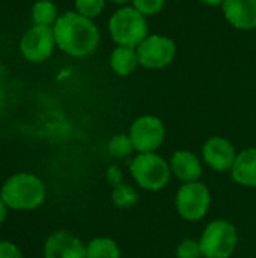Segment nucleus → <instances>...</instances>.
<instances>
[{
  "mask_svg": "<svg viewBox=\"0 0 256 258\" xmlns=\"http://www.w3.org/2000/svg\"><path fill=\"white\" fill-rule=\"evenodd\" d=\"M57 18V6L51 0H38L32 6V21L35 26L53 27Z\"/></svg>",
  "mask_w": 256,
  "mask_h": 258,
  "instance_id": "nucleus-17",
  "label": "nucleus"
},
{
  "mask_svg": "<svg viewBox=\"0 0 256 258\" xmlns=\"http://www.w3.org/2000/svg\"><path fill=\"white\" fill-rule=\"evenodd\" d=\"M128 136L136 153H157L166 138L163 121L155 115H142L133 121Z\"/></svg>",
  "mask_w": 256,
  "mask_h": 258,
  "instance_id": "nucleus-8",
  "label": "nucleus"
},
{
  "mask_svg": "<svg viewBox=\"0 0 256 258\" xmlns=\"http://www.w3.org/2000/svg\"><path fill=\"white\" fill-rule=\"evenodd\" d=\"M56 45L72 57H86L92 54L100 44V30L94 20L68 11L59 15L53 26Z\"/></svg>",
  "mask_w": 256,
  "mask_h": 258,
  "instance_id": "nucleus-1",
  "label": "nucleus"
},
{
  "mask_svg": "<svg viewBox=\"0 0 256 258\" xmlns=\"http://www.w3.org/2000/svg\"><path fill=\"white\" fill-rule=\"evenodd\" d=\"M137 201H139V194L131 184L121 183L113 187L112 203L115 207H118L121 210H128V209L134 207L137 204Z\"/></svg>",
  "mask_w": 256,
  "mask_h": 258,
  "instance_id": "nucleus-18",
  "label": "nucleus"
},
{
  "mask_svg": "<svg viewBox=\"0 0 256 258\" xmlns=\"http://www.w3.org/2000/svg\"><path fill=\"white\" fill-rule=\"evenodd\" d=\"M231 177L243 187H256V147L246 148L237 154L235 163L231 169Z\"/></svg>",
  "mask_w": 256,
  "mask_h": 258,
  "instance_id": "nucleus-14",
  "label": "nucleus"
},
{
  "mask_svg": "<svg viewBox=\"0 0 256 258\" xmlns=\"http://www.w3.org/2000/svg\"><path fill=\"white\" fill-rule=\"evenodd\" d=\"M107 150H109V154L113 157V159H128L133 153H134V147L131 144V139L128 136V133H119V135H115L110 141H109V145H107Z\"/></svg>",
  "mask_w": 256,
  "mask_h": 258,
  "instance_id": "nucleus-19",
  "label": "nucleus"
},
{
  "mask_svg": "<svg viewBox=\"0 0 256 258\" xmlns=\"http://www.w3.org/2000/svg\"><path fill=\"white\" fill-rule=\"evenodd\" d=\"M238 243V233L232 222L214 219L204 228L199 245L204 258H231Z\"/></svg>",
  "mask_w": 256,
  "mask_h": 258,
  "instance_id": "nucleus-5",
  "label": "nucleus"
},
{
  "mask_svg": "<svg viewBox=\"0 0 256 258\" xmlns=\"http://www.w3.org/2000/svg\"><path fill=\"white\" fill-rule=\"evenodd\" d=\"M211 206V192L202 181L184 183L175 195V209L187 222L204 219Z\"/></svg>",
  "mask_w": 256,
  "mask_h": 258,
  "instance_id": "nucleus-6",
  "label": "nucleus"
},
{
  "mask_svg": "<svg viewBox=\"0 0 256 258\" xmlns=\"http://www.w3.org/2000/svg\"><path fill=\"white\" fill-rule=\"evenodd\" d=\"M237 154L234 144L223 136H211L202 145V162L216 172H231Z\"/></svg>",
  "mask_w": 256,
  "mask_h": 258,
  "instance_id": "nucleus-10",
  "label": "nucleus"
},
{
  "mask_svg": "<svg viewBox=\"0 0 256 258\" xmlns=\"http://www.w3.org/2000/svg\"><path fill=\"white\" fill-rule=\"evenodd\" d=\"M6 216H8V206L5 204V201L0 197V225L6 221Z\"/></svg>",
  "mask_w": 256,
  "mask_h": 258,
  "instance_id": "nucleus-25",
  "label": "nucleus"
},
{
  "mask_svg": "<svg viewBox=\"0 0 256 258\" xmlns=\"http://www.w3.org/2000/svg\"><path fill=\"white\" fill-rule=\"evenodd\" d=\"M164 5H166V0H131V6H134L146 18L161 12Z\"/></svg>",
  "mask_w": 256,
  "mask_h": 258,
  "instance_id": "nucleus-22",
  "label": "nucleus"
},
{
  "mask_svg": "<svg viewBox=\"0 0 256 258\" xmlns=\"http://www.w3.org/2000/svg\"><path fill=\"white\" fill-rule=\"evenodd\" d=\"M148 20L134 6H122L109 20V33L116 45L137 48L149 35Z\"/></svg>",
  "mask_w": 256,
  "mask_h": 258,
  "instance_id": "nucleus-4",
  "label": "nucleus"
},
{
  "mask_svg": "<svg viewBox=\"0 0 256 258\" xmlns=\"http://www.w3.org/2000/svg\"><path fill=\"white\" fill-rule=\"evenodd\" d=\"M134 183L146 192L163 190L172 177L169 160L158 153H137L128 165Z\"/></svg>",
  "mask_w": 256,
  "mask_h": 258,
  "instance_id": "nucleus-3",
  "label": "nucleus"
},
{
  "mask_svg": "<svg viewBox=\"0 0 256 258\" xmlns=\"http://www.w3.org/2000/svg\"><path fill=\"white\" fill-rule=\"evenodd\" d=\"M86 258H121V249L110 237H95L86 245Z\"/></svg>",
  "mask_w": 256,
  "mask_h": 258,
  "instance_id": "nucleus-16",
  "label": "nucleus"
},
{
  "mask_svg": "<svg viewBox=\"0 0 256 258\" xmlns=\"http://www.w3.org/2000/svg\"><path fill=\"white\" fill-rule=\"evenodd\" d=\"M74 6H75V12L94 20L104 11L106 0H75Z\"/></svg>",
  "mask_w": 256,
  "mask_h": 258,
  "instance_id": "nucleus-20",
  "label": "nucleus"
},
{
  "mask_svg": "<svg viewBox=\"0 0 256 258\" xmlns=\"http://www.w3.org/2000/svg\"><path fill=\"white\" fill-rule=\"evenodd\" d=\"M170 171L172 175L184 183H193L199 181L204 174L202 160L190 150H178L172 154L170 160Z\"/></svg>",
  "mask_w": 256,
  "mask_h": 258,
  "instance_id": "nucleus-13",
  "label": "nucleus"
},
{
  "mask_svg": "<svg viewBox=\"0 0 256 258\" xmlns=\"http://www.w3.org/2000/svg\"><path fill=\"white\" fill-rule=\"evenodd\" d=\"M110 2H113V3H116V5H127V3H130L131 0H110Z\"/></svg>",
  "mask_w": 256,
  "mask_h": 258,
  "instance_id": "nucleus-27",
  "label": "nucleus"
},
{
  "mask_svg": "<svg viewBox=\"0 0 256 258\" xmlns=\"http://www.w3.org/2000/svg\"><path fill=\"white\" fill-rule=\"evenodd\" d=\"M109 62H110V68L113 70V73L121 77L131 76L140 65L137 50L133 47H122V45H118L113 48V51L110 53Z\"/></svg>",
  "mask_w": 256,
  "mask_h": 258,
  "instance_id": "nucleus-15",
  "label": "nucleus"
},
{
  "mask_svg": "<svg viewBox=\"0 0 256 258\" xmlns=\"http://www.w3.org/2000/svg\"><path fill=\"white\" fill-rule=\"evenodd\" d=\"M199 2L207 6H222L225 0H199Z\"/></svg>",
  "mask_w": 256,
  "mask_h": 258,
  "instance_id": "nucleus-26",
  "label": "nucleus"
},
{
  "mask_svg": "<svg viewBox=\"0 0 256 258\" xmlns=\"http://www.w3.org/2000/svg\"><path fill=\"white\" fill-rule=\"evenodd\" d=\"M0 197L11 210L30 212L44 204L47 189L38 175L17 172L5 180L0 187Z\"/></svg>",
  "mask_w": 256,
  "mask_h": 258,
  "instance_id": "nucleus-2",
  "label": "nucleus"
},
{
  "mask_svg": "<svg viewBox=\"0 0 256 258\" xmlns=\"http://www.w3.org/2000/svg\"><path fill=\"white\" fill-rule=\"evenodd\" d=\"M222 12L225 20L237 30L256 29V0H225Z\"/></svg>",
  "mask_w": 256,
  "mask_h": 258,
  "instance_id": "nucleus-12",
  "label": "nucleus"
},
{
  "mask_svg": "<svg viewBox=\"0 0 256 258\" xmlns=\"http://www.w3.org/2000/svg\"><path fill=\"white\" fill-rule=\"evenodd\" d=\"M177 258H204L199 240L195 239H184L178 243L175 249Z\"/></svg>",
  "mask_w": 256,
  "mask_h": 258,
  "instance_id": "nucleus-21",
  "label": "nucleus"
},
{
  "mask_svg": "<svg viewBox=\"0 0 256 258\" xmlns=\"http://www.w3.org/2000/svg\"><path fill=\"white\" fill-rule=\"evenodd\" d=\"M0 258H23V254L15 243L0 240Z\"/></svg>",
  "mask_w": 256,
  "mask_h": 258,
  "instance_id": "nucleus-23",
  "label": "nucleus"
},
{
  "mask_svg": "<svg viewBox=\"0 0 256 258\" xmlns=\"http://www.w3.org/2000/svg\"><path fill=\"white\" fill-rule=\"evenodd\" d=\"M44 258H86V245L75 234L57 230L44 243Z\"/></svg>",
  "mask_w": 256,
  "mask_h": 258,
  "instance_id": "nucleus-11",
  "label": "nucleus"
},
{
  "mask_svg": "<svg viewBox=\"0 0 256 258\" xmlns=\"http://www.w3.org/2000/svg\"><path fill=\"white\" fill-rule=\"evenodd\" d=\"M107 181H109L113 187L122 183V171H121L119 166L112 165V166L107 169Z\"/></svg>",
  "mask_w": 256,
  "mask_h": 258,
  "instance_id": "nucleus-24",
  "label": "nucleus"
},
{
  "mask_svg": "<svg viewBox=\"0 0 256 258\" xmlns=\"http://www.w3.org/2000/svg\"><path fill=\"white\" fill-rule=\"evenodd\" d=\"M56 47V38L53 27L48 26H32L20 41L21 54L33 63L47 60Z\"/></svg>",
  "mask_w": 256,
  "mask_h": 258,
  "instance_id": "nucleus-9",
  "label": "nucleus"
},
{
  "mask_svg": "<svg viewBox=\"0 0 256 258\" xmlns=\"http://www.w3.org/2000/svg\"><path fill=\"white\" fill-rule=\"evenodd\" d=\"M140 67L146 70H163L169 67L177 56V44L166 35H148L136 48Z\"/></svg>",
  "mask_w": 256,
  "mask_h": 258,
  "instance_id": "nucleus-7",
  "label": "nucleus"
}]
</instances>
